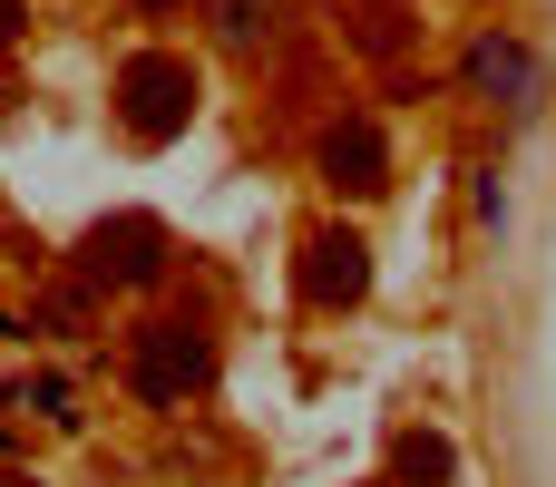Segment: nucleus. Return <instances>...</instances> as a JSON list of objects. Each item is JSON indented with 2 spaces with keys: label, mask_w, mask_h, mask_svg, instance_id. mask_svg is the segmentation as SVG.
I'll return each instance as SVG.
<instances>
[{
  "label": "nucleus",
  "mask_w": 556,
  "mask_h": 487,
  "mask_svg": "<svg viewBox=\"0 0 556 487\" xmlns=\"http://www.w3.org/2000/svg\"><path fill=\"white\" fill-rule=\"evenodd\" d=\"M362 293H371V244H362L352 225H323V234L303 244V303L342 312V303H362Z\"/></svg>",
  "instance_id": "3"
},
{
  "label": "nucleus",
  "mask_w": 556,
  "mask_h": 487,
  "mask_svg": "<svg viewBox=\"0 0 556 487\" xmlns=\"http://www.w3.org/2000/svg\"><path fill=\"white\" fill-rule=\"evenodd\" d=\"M323 176H332L342 195H381V185H391V146H381V127H371V117H342V127L323 137Z\"/></svg>",
  "instance_id": "5"
},
{
  "label": "nucleus",
  "mask_w": 556,
  "mask_h": 487,
  "mask_svg": "<svg viewBox=\"0 0 556 487\" xmlns=\"http://www.w3.org/2000/svg\"><path fill=\"white\" fill-rule=\"evenodd\" d=\"M117 117H127L137 146L186 137V117H195V68H186L176 49H137V59L117 68Z\"/></svg>",
  "instance_id": "1"
},
{
  "label": "nucleus",
  "mask_w": 556,
  "mask_h": 487,
  "mask_svg": "<svg viewBox=\"0 0 556 487\" xmlns=\"http://www.w3.org/2000/svg\"><path fill=\"white\" fill-rule=\"evenodd\" d=\"M166 264V225L156 215H108L88 234V283H156Z\"/></svg>",
  "instance_id": "4"
},
{
  "label": "nucleus",
  "mask_w": 556,
  "mask_h": 487,
  "mask_svg": "<svg viewBox=\"0 0 556 487\" xmlns=\"http://www.w3.org/2000/svg\"><path fill=\"white\" fill-rule=\"evenodd\" d=\"M528 78H538V59H528L518 39H479V49H469V88H489V98H528Z\"/></svg>",
  "instance_id": "6"
},
{
  "label": "nucleus",
  "mask_w": 556,
  "mask_h": 487,
  "mask_svg": "<svg viewBox=\"0 0 556 487\" xmlns=\"http://www.w3.org/2000/svg\"><path fill=\"white\" fill-rule=\"evenodd\" d=\"M0 39H20V0H0Z\"/></svg>",
  "instance_id": "9"
},
{
  "label": "nucleus",
  "mask_w": 556,
  "mask_h": 487,
  "mask_svg": "<svg viewBox=\"0 0 556 487\" xmlns=\"http://www.w3.org/2000/svg\"><path fill=\"white\" fill-rule=\"evenodd\" d=\"M127 381H137V400H156V410L195 400V390L215 381V332H205V322H147L137 351H127Z\"/></svg>",
  "instance_id": "2"
},
{
  "label": "nucleus",
  "mask_w": 556,
  "mask_h": 487,
  "mask_svg": "<svg viewBox=\"0 0 556 487\" xmlns=\"http://www.w3.org/2000/svg\"><path fill=\"white\" fill-rule=\"evenodd\" d=\"M215 29H225V49H264L274 39V0H215Z\"/></svg>",
  "instance_id": "8"
},
{
  "label": "nucleus",
  "mask_w": 556,
  "mask_h": 487,
  "mask_svg": "<svg viewBox=\"0 0 556 487\" xmlns=\"http://www.w3.org/2000/svg\"><path fill=\"white\" fill-rule=\"evenodd\" d=\"M391 478H401V487H450V478H459V449H450L440 430H410V439L391 449Z\"/></svg>",
  "instance_id": "7"
},
{
  "label": "nucleus",
  "mask_w": 556,
  "mask_h": 487,
  "mask_svg": "<svg viewBox=\"0 0 556 487\" xmlns=\"http://www.w3.org/2000/svg\"><path fill=\"white\" fill-rule=\"evenodd\" d=\"M137 10H186V0H137Z\"/></svg>",
  "instance_id": "10"
}]
</instances>
